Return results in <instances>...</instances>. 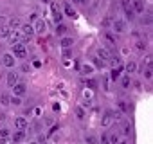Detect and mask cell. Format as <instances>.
Masks as SVG:
<instances>
[{
  "label": "cell",
  "instance_id": "6da1fadb",
  "mask_svg": "<svg viewBox=\"0 0 153 144\" xmlns=\"http://www.w3.org/2000/svg\"><path fill=\"white\" fill-rule=\"evenodd\" d=\"M121 6H123V11H124V16L131 22V20H135V11H133V7H131V2L130 0H121Z\"/></svg>",
  "mask_w": 153,
  "mask_h": 144
},
{
  "label": "cell",
  "instance_id": "7a4b0ae2",
  "mask_svg": "<svg viewBox=\"0 0 153 144\" xmlns=\"http://www.w3.org/2000/svg\"><path fill=\"white\" fill-rule=\"evenodd\" d=\"M112 29H114L115 33L123 34V33H126V29H128V24H126L123 18H114V20H112Z\"/></svg>",
  "mask_w": 153,
  "mask_h": 144
},
{
  "label": "cell",
  "instance_id": "3957f363",
  "mask_svg": "<svg viewBox=\"0 0 153 144\" xmlns=\"http://www.w3.org/2000/svg\"><path fill=\"white\" fill-rule=\"evenodd\" d=\"M11 54L15 56V58H25L27 56V50H25V47H24V43H15V45H11Z\"/></svg>",
  "mask_w": 153,
  "mask_h": 144
},
{
  "label": "cell",
  "instance_id": "277c9868",
  "mask_svg": "<svg viewBox=\"0 0 153 144\" xmlns=\"http://www.w3.org/2000/svg\"><path fill=\"white\" fill-rule=\"evenodd\" d=\"M33 31H34L36 34H45V31H47V24H45V20L36 18V22L33 24Z\"/></svg>",
  "mask_w": 153,
  "mask_h": 144
},
{
  "label": "cell",
  "instance_id": "5b68a950",
  "mask_svg": "<svg viewBox=\"0 0 153 144\" xmlns=\"http://www.w3.org/2000/svg\"><path fill=\"white\" fill-rule=\"evenodd\" d=\"M101 124H103V128H108V126L114 124V110H106V112L103 114V117H101Z\"/></svg>",
  "mask_w": 153,
  "mask_h": 144
},
{
  "label": "cell",
  "instance_id": "8992f818",
  "mask_svg": "<svg viewBox=\"0 0 153 144\" xmlns=\"http://www.w3.org/2000/svg\"><path fill=\"white\" fill-rule=\"evenodd\" d=\"M25 92H27V85H25L24 81H18V83L13 87V96H16V97H22Z\"/></svg>",
  "mask_w": 153,
  "mask_h": 144
},
{
  "label": "cell",
  "instance_id": "52a82bcc",
  "mask_svg": "<svg viewBox=\"0 0 153 144\" xmlns=\"http://www.w3.org/2000/svg\"><path fill=\"white\" fill-rule=\"evenodd\" d=\"M96 58H99L103 63H108V61H110V58H112V52H110L108 49L101 47V49H97V56H96Z\"/></svg>",
  "mask_w": 153,
  "mask_h": 144
},
{
  "label": "cell",
  "instance_id": "ba28073f",
  "mask_svg": "<svg viewBox=\"0 0 153 144\" xmlns=\"http://www.w3.org/2000/svg\"><path fill=\"white\" fill-rule=\"evenodd\" d=\"M9 40H11V45H15V43H24V42H25V38H24V34H22L20 31H11Z\"/></svg>",
  "mask_w": 153,
  "mask_h": 144
},
{
  "label": "cell",
  "instance_id": "9c48e42d",
  "mask_svg": "<svg viewBox=\"0 0 153 144\" xmlns=\"http://www.w3.org/2000/svg\"><path fill=\"white\" fill-rule=\"evenodd\" d=\"M20 33L24 34V38H25V40H27V38H31V36L34 34V31H33V24H22Z\"/></svg>",
  "mask_w": 153,
  "mask_h": 144
},
{
  "label": "cell",
  "instance_id": "30bf717a",
  "mask_svg": "<svg viewBox=\"0 0 153 144\" xmlns=\"http://www.w3.org/2000/svg\"><path fill=\"white\" fill-rule=\"evenodd\" d=\"M15 126H16V130L25 131V128L29 126V122H27V119H25V117H15Z\"/></svg>",
  "mask_w": 153,
  "mask_h": 144
},
{
  "label": "cell",
  "instance_id": "8fae6325",
  "mask_svg": "<svg viewBox=\"0 0 153 144\" xmlns=\"http://www.w3.org/2000/svg\"><path fill=\"white\" fill-rule=\"evenodd\" d=\"M131 7H133L135 15H142V13H144V2H142V0H133V2H131Z\"/></svg>",
  "mask_w": 153,
  "mask_h": 144
},
{
  "label": "cell",
  "instance_id": "7c38bea8",
  "mask_svg": "<svg viewBox=\"0 0 153 144\" xmlns=\"http://www.w3.org/2000/svg\"><path fill=\"white\" fill-rule=\"evenodd\" d=\"M2 63H4L6 67H9V68H11V67H15V56H13L11 52L4 54V56H2Z\"/></svg>",
  "mask_w": 153,
  "mask_h": 144
},
{
  "label": "cell",
  "instance_id": "4fadbf2b",
  "mask_svg": "<svg viewBox=\"0 0 153 144\" xmlns=\"http://www.w3.org/2000/svg\"><path fill=\"white\" fill-rule=\"evenodd\" d=\"M7 27H9L11 31H20V27H22V20H20V18H11Z\"/></svg>",
  "mask_w": 153,
  "mask_h": 144
},
{
  "label": "cell",
  "instance_id": "5bb4252c",
  "mask_svg": "<svg viewBox=\"0 0 153 144\" xmlns=\"http://www.w3.org/2000/svg\"><path fill=\"white\" fill-rule=\"evenodd\" d=\"M20 79H18V74H16V72H9V74H7V85L13 88L16 83H18Z\"/></svg>",
  "mask_w": 153,
  "mask_h": 144
},
{
  "label": "cell",
  "instance_id": "9a60e30c",
  "mask_svg": "<svg viewBox=\"0 0 153 144\" xmlns=\"http://www.w3.org/2000/svg\"><path fill=\"white\" fill-rule=\"evenodd\" d=\"M63 11H65V15L70 16V18H76V15H78V13H76V9H74L70 4H65V6H63Z\"/></svg>",
  "mask_w": 153,
  "mask_h": 144
},
{
  "label": "cell",
  "instance_id": "2e32d148",
  "mask_svg": "<svg viewBox=\"0 0 153 144\" xmlns=\"http://www.w3.org/2000/svg\"><path fill=\"white\" fill-rule=\"evenodd\" d=\"M92 72H94V67H92V65H88V63L81 65V74H83V76H90Z\"/></svg>",
  "mask_w": 153,
  "mask_h": 144
},
{
  "label": "cell",
  "instance_id": "e0dca14e",
  "mask_svg": "<svg viewBox=\"0 0 153 144\" xmlns=\"http://www.w3.org/2000/svg\"><path fill=\"white\" fill-rule=\"evenodd\" d=\"M135 70H137V63L135 61H128V65H126V76H131Z\"/></svg>",
  "mask_w": 153,
  "mask_h": 144
},
{
  "label": "cell",
  "instance_id": "ac0fdd59",
  "mask_svg": "<svg viewBox=\"0 0 153 144\" xmlns=\"http://www.w3.org/2000/svg\"><path fill=\"white\" fill-rule=\"evenodd\" d=\"M52 16H54V20H56V24H61V18H63V15L58 11V7L52 4Z\"/></svg>",
  "mask_w": 153,
  "mask_h": 144
},
{
  "label": "cell",
  "instance_id": "d6986e66",
  "mask_svg": "<svg viewBox=\"0 0 153 144\" xmlns=\"http://www.w3.org/2000/svg\"><path fill=\"white\" fill-rule=\"evenodd\" d=\"M25 139V131H20V130H16L15 133H13V140L15 142H22Z\"/></svg>",
  "mask_w": 153,
  "mask_h": 144
},
{
  "label": "cell",
  "instance_id": "ffe728a7",
  "mask_svg": "<svg viewBox=\"0 0 153 144\" xmlns=\"http://www.w3.org/2000/svg\"><path fill=\"white\" fill-rule=\"evenodd\" d=\"M11 34V29L7 25H0V38H9Z\"/></svg>",
  "mask_w": 153,
  "mask_h": 144
},
{
  "label": "cell",
  "instance_id": "44dd1931",
  "mask_svg": "<svg viewBox=\"0 0 153 144\" xmlns=\"http://www.w3.org/2000/svg\"><path fill=\"white\" fill-rule=\"evenodd\" d=\"M72 45H74V40H72V38H68V36H65V38L61 40V47H63V49H70Z\"/></svg>",
  "mask_w": 153,
  "mask_h": 144
},
{
  "label": "cell",
  "instance_id": "7402d4cb",
  "mask_svg": "<svg viewBox=\"0 0 153 144\" xmlns=\"http://www.w3.org/2000/svg\"><path fill=\"white\" fill-rule=\"evenodd\" d=\"M119 79H121V87H123V88H130V87H131L130 76H123V78H119Z\"/></svg>",
  "mask_w": 153,
  "mask_h": 144
},
{
  "label": "cell",
  "instance_id": "603a6c76",
  "mask_svg": "<svg viewBox=\"0 0 153 144\" xmlns=\"http://www.w3.org/2000/svg\"><path fill=\"white\" fill-rule=\"evenodd\" d=\"M121 70H123V67H115V68L112 70V74H110V78H112L114 81H117V79L121 78Z\"/></svg>",
  "mask_w": 153,
  "mask_h": 144
},
{
  "label": "cell",
  "instance_id": "cb8c5ba5",
  "mask_svg": "<svg viewBox=\"0 0 153 144\" xmlns=\"http://www.w3.org/2000/svg\"><path fill=\"white\" fill-rule=\"evenodd\" d=\"M9 101H11V96L9 94H0V103H2L4 106H9L11 105Z\"/></svg>",
  "mask_w": 153,
  "mask_h": 144
},
{
  "label": "cell",
  "instance_id": "d4e9b609",
  "mask_svg": "<svg viewBox=\"0 0 153 144\" xmlns=\"http://www.w3.org/2000/svg\"><path fill=\"white\" fill-rule=\"evenodd\" d=\"M67 29H68V27H67L65 24H58V27H56V34H59V36H61V34H65V33H67Z\"/></svg>",
  "mask_w": 153,
  "mask_h": 144
},
{
  "label": "cell",
  "instance_id": "484cf974",
  "mask_svg": "<svg viewBox=\"0 0 153 144\" xmlns=\"http://www.w3.org/2000/svg\"><path fill=\"white\" fill-rule=\"evenodd\" d=\"M105 38H106V42H108L110 45H115V42H117V40H115V36H114L112 33H105Z\"/></svg>",
  "mask_w": 153,
  "mask_h": 144
},
{
  "label": "cell",
  "instance_id": "4316f807",
  "mask_svg": "<svg viewBox=\"0 0 153 144\" xmlns=\"http://www.w3.org/2000/svg\"><path fill=\"white\" fill-rule=\"evenodd\" d=\"M117 106H119V110H121L123 114H128V112H130V108H128V105H126L124 101H119V103H117Z\"/></svg>",
  "mask_w": 153,
  "mask_h": 144
},
{
  "label": "cell",
  "instance_id": "83f0119b",
  "mask_svg": "<svg viewBox=\"0 0 153 144\" xmlns=\"http://www.w3.org/2000/svg\"><path fill=\"white\" fill-rule=\"evenodd\" d=\"M108 144H119V135L117 133L108 135Z\"/></svg>",
  "mask_w": 153,
  "mask_h": 144
},
{
  "label": "cell",
  "instance_id": "f1b7e54d",
  "mask_svg": "<svg viewBox=\"0 0 153 144\" xmlns=\"http://www.w3.org/2000/svg\"><path fill=\"white\" fill-rule=\"evenodd\" d=\"M142 74H144V78H146V79H151V78H153V72H151V67H146V68L142 70Z\"/></svg>",
  "mask_w": 153,
  "mask_h": 144
},
{
  "label": "cell",
  "instance_id": "f546056e",
  "mask_svg": "<svg viewBox=\"0 0 153 144\" xmlns=\"http://www.w3.org/2000/svg\"><path fill=\"white\" fill-rule=\"evenodd\" d=\"M135 47H137L139 50H146V47H148V43H146L144 40H139V42L135 43Z\"/></svg>",
  "mask_w": 153,
  "mask_h": 144
},
{
  "label": "cell",
  "instance_id": "4dcf8cb0",
  "mask_svg": "<svg viewBox=\"0 0 153 144\" xmlns=\"http://www.w3.org/2000/svg\"><path fill=\"white\" fill-rule=\"evenodd\" d=\"M130 131H131V126H130V122L124 121V122H123V133H124V135H130Z\"/></svg>",
  "mask_w": 153,
  "mask_h": 144
},
{
  "label": "cell",
  "instance_id": "1f68e13d",
  "mask_svg": "<svg viewBox=\"0 0 153 144\" xmlns=\"http://www.w3.org/2000/svg\"><path fill=\"white\" fill-rule=\"evenodd\" d=\"M9 130L7 128H0V139H9Z\"/></svg>",
  "mask_w": 153,
  "mask_h": 144
},
{
  "label": "cell",
  "instance_id": "d6a6232c",
  "mask_svg": "<svg viewBox=\"0 0 153 144\" xmlns=\"http://www.w3.org/2000/svg\"><path fill=\"white\" fill-rule=\"evenodd\" d=\"M85 142H87V144H97V137L88 135V137H85Z\"/></svg>",
  "mask_w": 153,
  "mask_h": 144
},
{
  "label": "cell",
  "instance_id": "836d02e7",
  "mask_svg": "<svg viewBox=\"0 0 153 144\" xmlns=\"http://www.w3.org/2000/svg\"><path fill=\"white\" fill-rule=\"evenodd\" d=\"M76 115H78V119H85V110L81 106H78L76 108Z\"/></svg>",
  "mask_w": 153,
  "mask_h": 144
},
{
  "label": "cell",
  "instance_id": "e575fe53",
  "mask_svg": "<svg viewBox=\"0 0 153 144\" xmlns=\"http://www.w3.org/2000/svg\"><path fill=\"white\" fill-rule=\"evenodd\" d=\"M11 105H15V106H18V105H22V99L20 97H16V96H11V101H9Z\"/></svg>",
  "mask_w": 153,
  "mask_h": 144
},
{
  "label": "cell",
  "instance_id": "d590c367",
  "mask_svg": "<svg viewBox=\"0 0 153 144\" xmlns=\"http://www.w3.org/2000/svg\"><path fill=\"white\" fill-rule=\"evenodd\" d=\"M94 65H96V67H105L106 63H103V61H101L99 58H94Z\"/></svg>",
  "mask_w": 153,
  "mask_h": 144
},
{
  "label": "cell",
  "instance_id": "8d00e7d4",
  "mask_svg": "<svg viewBox=\"0 0 153 144\" xmlns=\"http://www.w3.org/2000/svg\"><path fill=\"white\" fill-rule=\"evenodd\" d=\"M63 58H65V59L72 58V56H70V49H63Z\"/></svg>",
  "mask_w": 153,
  "mask_h": 144
},
{
  "label": "cell",
  "instance_id": "74e56055",
  "mask_svg": "<svg viewBox=\"0 0 153 144\" xmlns=\"http://www.w3.org/2000/svg\"><path fill=\"white\" fill-rule=\"evenodd\" d=\"M87 85H88V88H96V87H97V83H96L94 79H88V81H87Z\"/></svg>",
  "mask_w": 153,
  "mask_h": 144
},
{
  "label": "cell",
  "instance_id": "f35d334b",
  "mask_svg": "<svg viewBox=\"0 0 153 144\" xmlns=\"http://www.w3.org/2000/svg\"><path fill=\"white\" fill-rule=\"evenodd\" d=\"M103 25H105V27H108V25H112V18H108V16H106V18L103 20Z\"/></svg>",
  "mask_w": 153,
  "mask_h": 144
},
{
  "label": "cell",
  "instance_id": "ab89813d",
  "mask_svg": "<svg viewBox=\"0 0 153 144\" xmlns=\"http://www.w3.org/2000/svg\"><path fill=\"white\" fill-rule=\"evenodd\" d=\"M29 70H31V67H29L27 63H24V65H22V72H29Z\"/></svg>",
  "mask_w": 153,
  "mask_h": 144
},
{
  "label": "cell",
  "instance_id": "60d3db41",
  "mask_svg": "<svg viewBox=\"0 0 153 144\" xmlns=\"http://www.w3.org/2000/svg\"><path fill=\"white\" fill-rule=\"evenodd\" d=\"M101 144H108V135H103L101 137Z\"/></svg>",
  "mask_w": 153,
  "mask_h": 144
},
{
  "label": "cell",
  "instance_id": "b9f144b4",
  "mask_svg": "<svg viewBox=\"0 0 153 144\" xmlns=\"http://www.w3.org/2000/svg\"><path fill=\"white\" fill-rule=\"evenodd\" d=\"M0 144H9V139H0Z\"/></svg>",
  "mask_w": 153,
  "mask_h": 144
},
{
  "label": "cell",
  "instance_id": "7bdbcfd3",
  "mask_svg": "<svg viewBox=\"0 0 153 144\" xmlns=\"http://www.w3.org/2000/svg\"><path fill=\"white\" fill-rule=\"evenodd\" d=\"M52 110H54V112H59V105H58V103H56V105H54V106H52Z\"/></svg>",
  "mask_w": 153,
  "mask_h": 144
},
{
  "label": "cell",
  "instance_id": "ee69618b",
  "mask_svg": "<svg viewBox=\"0 0 153 144\" xmlns=\"http://www.w3.org/2000/svg\"><path fill=\"white\" fill-rule=\"evenodd\" d=\"M4 22H6V16H0V25H2Z\"/></svg>",
  "mask_w": 153,
  "mask_h": 144
},
{
  "label": "cell",
  "instance_id": "f6af8a7d",
  "mask_svg": "<svg viewBox=\"0 0 153 144\" xmlns=\"http://www.w3.org/2000/svg\"><path fill=\"white\" fill-rule=\"evenodd\" d=\"M72 2H74V4H81V0H72Z\"/></svg>",
  "mask_w": 153,
  "mask_h": 144
},
{
  "label": "cell",
  "instance_id": "bcb514c9",
  "mask_svg": "<svg viewBox=\"0 0 153 144\" xmlns=\"http://www.w3.org/2000/svg\"><path fill=\"white\" fill-rule=\"evenodd\" d=\"M81 4H88V0H81Z\"/></svg>",
  "mask_w": 153,
  "mask_h": 144
},
{
  "label": "cell",
  "instance_id": "7dc6e473",
  "mask_svg": "<svg viewBox=\"0 0 153 144\" xmlns=\"http://www.w3.org/2000/svg\"><path fill=\"white\" fill-rule=\"evenodd\" d=\"M42 2H45V4H49V2H51V0H42Z\"/></svg>",
  "mask_w": 153,
  "mask_h": 144
},
{
  "label": "cell",
  "instance_id": "c3c4849f",
  "mask_svg": "<svg viewBox=\"0 0 153 144\" xmlns=\"http://www.w3.org/2000/svg\"><path fill=\"white\" fill-rule=\"evenodd\" d=\"M29 144H38V142H29Z\"/></svg>",
  "mask_w": 153,
  "mask_h": 144
}]
</instances>
